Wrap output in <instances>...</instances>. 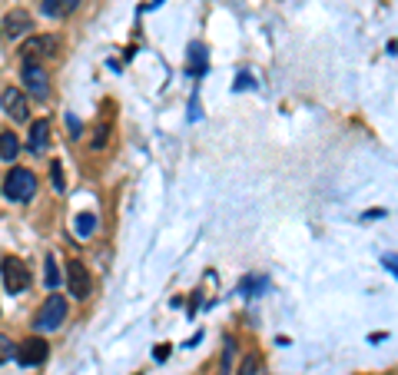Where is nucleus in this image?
<instances>
[{
	"instance_id": "nucleus-6",
	"label": "nucleus",
	"mask_w": 398,
	"mask_h": 375,
	"mask_svg": "<svg viewBox=\"0 0 398 375\" xmlns=\"http://www.w3.org/2000/svg\"><path fill=\"white\" fill-rule=\"evenodd\" d=\"M20 80H24V90L30 93V97H37V100H47L50 97V74L40 67V63H24Z\"/></svg>"
},
{
	"instance_id": "nucleus-21",
	"label": "nucleus",
	"mask_w": 398,
	"mask_h": 375,
	"mask_svg": "<svg viewBox=\"0 0 398 375\" xmlns=\"http://www.w3.org/2000/svg\"><path fill=\"white\" fill-rule=\"evenodd\" d=\"M382 263H385L388 269H392V273L398 275V256H395V252H385V256H382Z\"/></svg>"
},
{
	"instance_id": "nucleus-1",
	"label": "nucleus",
	"mask_w": 398,
	"mask_h": 375,
	"mask_svg": "<svg viewBox=\"0 0 398 375\" xmlns=\"http://www.w3.org/2000/svg\"><path fill=\"white\" fill-rule=\"evenodd\" d=\"M37 193V176L24 170V166H13L7 179H4V196L11 203H30Z\"/></svg>"
},
{
	"instance_id": "nucleus-5",
	"label": "nucleus",
	"mask_w": 398,
	"mask_h": 375,
	"mask_svg": "<svg viewBox=\"0 0 398 375\" xmlns=\"http://www.w3.org/2000/svg\"><path fill=\"white\" fill-rule=\"evenodd\" d=\"M47 342L43 339H37V336H30V339H24L17 349H13V359H17V365H24V369H37V365H43L47 362Z\"/></svg>"
},
{
	"instance_id": "nucleus-2",
	"label": "nucleus",
	"mask_w": 398,
	"mask_h": 375,
	"mask_svg": "<svg viewBox=\"0 0 398 375\" xmlns=\"http://www.w3.org/2000/svg\"><path fill=\"white\" fill-rule=\"evenodd\" d=\"M63 40L53 37V34H43V37H30L20 43V60L24 63H40V60H53L60 57Z\"/></svg>"
},
{
	"instance_id": "nucleus-20",
	"label": "nucleus",
	"mask_w": 398,
	"mask_h": 375,
	"mask_svg": "<svg viewBox=\"0 0 398 375\" xmlns=\"http://www.w3.org/2000/svg\"><path fill=\"white\" fill-rule=\"evenodd\" d=\"M249 87H256V80H252L249 74H239L236 76V90H249Z\"/></svg>"
},
{
	"instance_id": "nucleus-4",
	"label": "nucleus",
	"mask_w": 398,
	"mask_h": 375,
	"mask_svg": "<svg viewBox=\"0 0 398 375\" xmlns=\"http://www.w3.org/2000/svg\"><path fill=\"white\" fill-rule=\"evenodd\" d=\"M0 275H4V286H7L11 296H17V292H24V289L30 286V269H27L20 259H13V256H4Z\"/></svg>"
},
{
	"instance_id": "nucleus-19",
	"label": "nucleus",
	"mask_w": 398,
	"mask_h": 375,
	"mask_svg": "<svg viewBox=\"0 0 398 375\" xmlns=\"http://www.w3.org/2000/svg\"><path fill=\"white\" fill-rule=\"evenodd\" d=\"M11 355H13V342H11V339H7V336H0V365L7 362Z\"/></svg>"
},
{
	"instance_id": "nucleus-10",
	"label": "nucleus",
	"mask_w": 398,
	"mask_h": 375,
	"mask_svg": "<svg viewBox=\"0 0 398 375\" xmlns=\"http://www.w3.org/2000/svg\"><path fill=\"white\" fill-rule=\"evenodd\" d=\"M30 150L34 153H47V146H50V120H34L30 123Z\"/></svg>"
},
{
	"instance_id": "nucleus-16",
	"label": "nucleus",
	"mask_w": 398,
	"mask_h": 375,
	"mask_svg": "<svg viewBox=\"0 0 398 375\" xmlns=\"http://www.w3.org/2000/svg\"><path fill=\"white\" fill-rule=\"evenodd\" d=\"M50 183H53V189H57V193H67V183H63V166H60V160H53V163H50Z\"/></svg>"
},
{
	"instance_id": "nucleus-9",
	"label": "nucleus",
	"mask_w": 398,
	"mask_h": 375,
	"mask_svg": "<svg viewBox=\"0 0 398 375\" xmlns=\"http://www.w3.org/2000/svg\"><path fill=\"white\" fill-rule=\"evenodd\" d=\"M7 37H24L27 30H34V17L24 11V7H13L7 17H4V27H0Z\"/></svg>"
},
{
	"instance_id": "nucleus-23",
	"label": "nucleus",
	"mask_w": 398,
	"mask_h": 375,
	"mask_svg": "<svg viewBox=\"0 0 398 375\" xmlns=\"http://www.w3.org/2000/svg\"><path fill=\"white\" fill-rule=\"evenodd\" d=\"M166 355H170V346H156V359H160V362L166 359Z\"/></svg>"
},
{
	"instance_id": "nucleus-8",
	"label": "nucleus",
	"mask_w": 398,
	"mask_h": 375,
	"mask_svg": "<svg viewBox=\"0 0 398 375\" xmlns=\"http://www.w3.org/2000/svg\"><path fill=\"white\" fill-rule=\"evenodd\" d=\"M90 289H93V279H90V269L83 263H67V292L74 299H87Z\"/></svg>"
},
{
	"instance_id": "nucleus-7",
	"label": "nucleus",
	"mask_w": 398,
	"mask_h": 375,
	"mask_svg": "<svg viewBox=\"0 0 398 375\" xmlns=\"http://www.w3.org/2000/svg\"><path fill=\"white\" fill-rule=\"evenodd\" d=\"M0 107H4V113L11 116L13 123H24L27 116H30V103H27V93L20 87L4 90V93H0Z\"/></svg>"
},
{
	"instance_id": "nucleus-17",
	"label": "nucleus",
	"mask_w": 398,
	"mask_h": 375,
	"mask_svg": "<svg viewBox=\"0 0 398 375\" xmlns=\"http://www.w3.org/2000/svg\"><path fill=\"white\" fill-rule=\"evenodd\" d=\"M233 359H236V339L229 336V339L223 342V375L233 369Z\"/></svg>"
},
{
	"instance_id": "nucleus-3",
	"label": "nucleus",
	"mask_w": 398,
	"mask_h": 375,
	"mask_svg": "<svg viewBox=\"0 0 398 375\" xmlns=\"http://www.w3.org/2000/svg\"><path fill=\"white\" fill-rule=\"evenodd\" d=\"M63 322H67V299H63V296H50V299L40 306L34 325H37V332H57Z\"/></svg>"
},
{
	"instance_id": "nucleus-15",
	"label": "nucleus",
	"mask_w": 398,
	"mask_h": 375,
	"mask_svg": "<svg viewBox=\"0 0 398 375\" xmlns=\"http://www.w3.org/2000/svg\"><path fill=\"white\" fill-rule=\"evenodd\" d=\"M43 282H47L50 289L60 286V266H57V259H53V256H47V273H43Z\"/></svg>"
},
{
	"instance_id": "nucleus-13",
	"label": "nucleus",
	"mask_w": 398,
	"mask_h": 375,
	"mask_svg": "<svg viewBox=\"0 0 398 375\" xmlns=\"http://www.w3.org/2000/svg\"><path fill=\"white\" fill-rule=\"evenodd\" d=\"M206 70V47L203 43H193L189 47V74L196 76V74H203Z\"/></svg>"
},
{
	"instance_id": "nucleus-18",
	"label": "nucleus",
	"mask_w": 398,
	"mask_h": 375,
	"mask_svg": "<svg viewBox=\"0 0 398 375\" xmlns=\"http://www.w3.org/2000/svg\"><path fill=\"white\" fill-rule=\"evenodd\" d=\"M239 375H259V359H256V355H246L242 365H239Z\"/></svg>"
},
{
	"instance_id": "nucleus-12",
	"label": "nucleus",
	"mask_w": 398,
	"mask_h": 375,
	"mask_svg": "<svg viewBox=\"0 0 398 375\" xmlns=\"http://www.w3.org/2000/svg\"><path fill=\"white\" fill-rule=\"evenodd\" d=\"M17 153H20V139L13 137L11 130H4V133H0V160L13 163L17 160Z\"/></svg>"
},
{
	"instance_id": "nucleus-22",
	"label": "nucleus",
	"mask_w": 398,
	"mask_h": 375,
	"mask_svg": "<svg viewBox=\"0 0 398 375\" xmlns=\"http://www.w3.org/2000/svg\"><path fill=\"white\" fill-rule=\"evenodd\" d=\"M382 216H385V210H369V213H365V219H382Z\"/></svg>"
},
{
	"instance_id": "nucleus-11",
	"label": "nucleus",
	"mask_w": 398,
	"mask_h": 375,
	"mask_svg": "<svg viewBox=\"0 0 398 375\" xmlns=\"http://www.w3.org/2000/svg\"><path fill=\"white\" fill-rule=\"evenodd\" d=\"M80 7V0H40V11L43 17H53V20H60L67 13H74Z\"/></svg>"
},
{
	"instance_id": "nucleus-14",
	"label": "nucleus",
	"mask_w": 398,
	"mask_h": 375,
	"mask_svg": "<svg viewBox=\"0 0 398 375\" xmlns=\"http://www.w3.org/2000/svg\"><path fill=\"white\" fill-rule=\"evenodd\" d=\"M76 236H83V239H87L90 236V233H93V229H97V216H93V213H80V216H76Z\"/></svg>"
}]
</instances>
